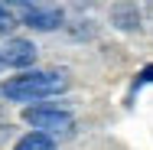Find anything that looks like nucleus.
<instances>
[{
  "label": "nucleus",
  "instance_id": "f257e3e1",
  "mask_svg": "<svg viewBox=\"0 0 153 150\" xmlns=\"http://www.w3.org/2000/svg\"><path fill=\"white\" fill-rule=\"evenodd\" d=\"M65 91V78L56 72H26L20 78H10L0 95L10 98V101H39V98H52Z\"/></svg>",
  "mask_w": 153,
  "mask_h": 150
},
{
  "label": "nucleus",
  "instance_id": "f03ea898",
  "mask_svg": "<svg viewBox=\"0 0 153 150\" xmlns=\"http://www.w3.org/2000/svg\"><path fill=\"white\" fill-rule=\"evenodd\" d=\"M23 121L33 124L36 131H46V134H68L72 131V114L62 111V108H49V104H39V108H26Z\"/></svg>",
  "mask_w": 153,
  "mask_h": 150
},
{
  "label": "nucleus",
  "instance_id": "7ed1b4c3",
  "mask_svg": "<svg viewBox=\"0 0 153 150\" xmlns=\"http://www.w3.org/2000/svg\"><path fill=\"white\" fill-rule=\"evenodd\" d=\"M3 62L7 65H16V69H26L36 62V46H33L30 39H10L7 46H3Z\"/></svg>",
  "mask_w": 153,
  "mask_h": 150
},
{
  "label": "nucleus",
  "instance_id": "20e7f679",
  "mask_svg": "<svg viewBox=\"0 0 153 150\" xmlns=\"http://www.w3.org/2000/svg\"><path fill=\"white\" fill-rule=\"evenodd\" d=\"M111 23L124 33H134L140 26V7L134 3V0H117L114 7H111Z\"/></svg>",
  "mask_w": 153,
  "mask_h": 150
},
{
  "label": "nucleus",
  "instance_id": "39448f33",
  "mask_svg": "<svg viewBox=\"0 0 153 150\" xmlns=\"http://www.w3.org/2000/svg\"><path fill=\"white\" fill-rule=\"evenodd\" d=\"M23 23L26 26H33V30H59L62 26V10H39V7H33V10H26L23 13Z\"/></svg>",
  "mask_w": 153,
  "mask_h": 150
},
{
  "label": "nucleus",
  "instance_id": "423d86ee",
  "mask_svg": "<svg viewBox=\"0 0 153 150\" xmlns=\"http://www.w3.org/2000/svg\"><path fill=\"white\" fill-rule=\"evenodd\" d=\"M13 150H56V144H52L46 134H26V137L16 140Z\"/></svg>",
  "mask_w": 153,
  "mask_h": 150
},
{
  "label": "nucleus",
  "instance_id": "0eeeda50",
  "mask_svg": "<svg viewBox=\"0 0 153 150\" xmlns=\"http://www.w3.org/2000/svg\"><path fill=\"white\" fill-rule=\"evenodd\" d=\"M10 26H13V20H10V13H7V10L0 7V36H3V33L10 30Z\"/></svg>",
  "mask_w": 153,
  "mask_h": 150
},
{
  "label": "nucleus",
  "instance_id": "6e6552de",
  "mask_svg": "<svg viewBox=\"0 0 153 150\" xmlns=\"http://www.w3.org/2000/svg\"><path fill=\"white\" fill-rule=\"evenodd\" d=\"M147 82H153V65H147V69L137 75V85H147Z\"/></svg>",
  "mask_w": 153,
  "mask_h": 150
},
{
  "label": "nucleus",
  "instance_id": "1a4fd4ad",
  "mask_svg": "<svg viewBox=\"0 0 153 150\" xmlns=\"http://www.w3.org/2000/svg\"><path fill=\"white\" fill-rule=\"evenodd\" d=\"M7 3H10V7H20L23 13H26V10H33V0H7Z\"/></svg>",
  "mask_w": 153,
  "mask_h": 150
},
{
  "label": "nucleus",
  "instance_id": "9d476101",
  "mask_svg": "<svg viewBox=\"0 0 153 150\" xmlns=\"http://www.w3.org/2000/svg\"><path fill=\"white\" fill-rule=\"evenodd\" d=\"M0 65H3V56H0Z\"/></svg>",
  "mask_w": 153,
  "mask_h": 150
}]
</instances>
